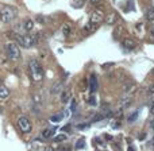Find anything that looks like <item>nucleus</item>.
I'll use <instances>...</instances> for the list:
<instances>
[{
	"instance_id": "f257e3e1",
	"label": "nucleus",
	"mask_w": 154,
	"mask_h": 151,
	"mask_svg": "<svg viewBox=\"0 0 154 151\" xmlns=\"http://www.w3.org/2000/svg\"><path fill=\"white\" fill-rule=\"evenodd\" d=\"M29 69H30V76H31L32 81L41 82L43 80V76H45V73H43V68L37 59H31V61H30Z\"/></svg>"
},
{
	"instance_id": "f03ea898",
	"label": "nucleus",
	"mask_w": 154,
	"mask_h": 151,
	"mask_svg": "<svg viewBox=\"0 0 154 151\" xmlns=\"http://www.w3.org/2000/svg\"><path fill=\"white\" fill-rule=\"evenodd\" d=\"M5 53H7L8 58L12 59V61H16L22 57V53H20V47H19L16 43H8L5 46Z\"/></svg>"
},
{
	"instance_id": "7ed1b4c3",
	"label": "nucleus",
	"mask_w": 154,
	"mask_h": 151,
	"mask_svg": "<svg viewBox=\"0 0 154 151\" xmlns=\"http://www.w3.org/2000/svg\"><path fill=\"white\" fill-rule=\"evenodd\" d=\"M15 19V11L11 7H4L0 11V20L3 23H11Z\"/></svg>"
},
{
	"instance_id": "20e7f679",
	"label": "nucleus",
	"mask_w": 154,
	"mask_h": 151,
	"mask_svg": "<svg viewBox=\"0 0 154 151\" xmlns=\"http://www.w3.org/2000/svg\"><path fill=\"white\" fill-rule=\"evenodd\" d=\"M18 127H19V130H20L22 132H24V134L31 132V130H32L31 122H30L26 116H20L18 119Z\"/></svg>"
},
{
	"instance_id": "39448f33",
	"label": "nucleus",
	"mask_w": 154,
	"mask_h": 151,
	"mask_svg": "<svg viewBox=\"0 0 154 151\" xmlns=\"http://www.w3.org/2000/svg\"><path fill=\"white\" fill-rule=\"evenodd\" d=\"M103 18H104L103 10H101V8H96V10L93 11L92 14H91V20H89V22L99 24L100 22H103Z\"/></svg>"
},
{
	"instance_id": "423d86ee",
	"label": "nucleus",
	"mask_w": 154,
	"mask_h": 151,
	"mask_svg": "<svg viewBox=\"0 0 154 151\" xmlns=\"http://www.w3.org/2000/svg\"><path fill=\"white\" fill-rule=\"evenodd\" d=\"M137 41L131 39V38H125V39L122 41V46L125 49H127V50H134V49L137 47Z\"/></svg>"
},
{
	"instance_id": "0eeeda50",
	"label": "nucleus",
	"mask_w": 154,
	"mask_h": 151,
	"mask_svg": "<svg viewBox=\"0 0 154 151\" xmlns=\"http://www.w3.org/2000/svg\"><path fill=\"white\" fill-rule=\"evenodd\" d=\"M23 39H24V47L26 49L32 47V46H35V43H37V38L30 35V34H27L26 37H23Z\"/></svg>"
},
{
	"instance_id": "6e6552de",
	"label": "nucleus",
	"mask_w": 154,
	"mask_h": 151,
	"mask_svg": "<svg viewBox=\"0 0 154 151\" xmlns=\"http://www.w3.org/2000/svg\"><path fill=\"white\" fill-rule=\"evenodd\" d=\"M131 103H133V98H131L130 96L122 97V98L119 100V108H120V109H126V108H128V107L131 105Z\"/></svg>"
},
{
	"instance_id": "1a4fd4ad",
	"label": "nucleus",
	"mask_w": 154,
	"mask_h": 151,
	"mask_svg": "<svg viewBox=\"0 0 154 151\" xmlns=\"http://www.w3.org/2000/svg\"><path fill=\"white\" fill-rule=\"evenodd\" d=\"M89 89H91V92L92 93H95L96 90H97V86H99V84H97V77H96V74H91L89 77Z\"/></svg>"
},
{
	"instance_id": "9d476101",
	"label": "nucleus",
	"mask_w": 154,
	"mask_h": 151,
	"mask_svg": "<svg viewBox=\"0 0 154 151\" xmlns=\"http://www.w3.org/2000/svg\"><path fill=\"white\" fill-rule=\"evenodd\" d=\"M125 92L126 93H128V95H130V93H133L134 90L137 89V84L134 81H130V80H127V82H125Z\"/></svg>"
},
{
	"instance_id": "9b49d317",
	"label": "nucleus",
	"mask_w": 154,
	"mask_h": 151,
	"mask_svg": "<svg viewBox=\"0 0 154 151\" xmlns=\"http://www.w3.org/2000/svg\"><path fill=\"white\" fill-rule=\"evenodd\" d=\"M97 27H99V24L92 23V22H88V23L84 26V32H87V34H91V32H95L96 30H97Z\"/></svg>"
},
{
	"instance_id": "f8f14e48",
	"label": "nucleus",
	"mask_w": 154,
	"mask_h": 151,
	"mask_svg": "<svg viewBox=\"0 0 154 151\" xmlns=\"http://www.w3.org/2000/svg\"><path fill=\"white\" fill-rule=\"evenodd\" d=\"M10 97V89L4 85H0V100H7Z\"/></svg>"
},
{
	"instance_id": "ddd939ff",
	"label": "nucleus",
	"mask_w": 154,
	"mask_h": 151,
	"mask_svg": "<svg viewBox=\"0 0 154 151\" xmlns=\"http://www.w3.org/2000/svg\"><path fill=\"white\" fill-rule=\"evenodd\" d=\"M54 134H56V128H45V130L42 131V138L43 139H50L54 136Z\"/></svg>"
},
{
	"instance_id": "4468645a",
	"label": "nucleus",
	"mask_w": 154,
	"mask_h": 151,
	"mask_svg": "<svg viewBox=\"0 0 154 151\" xmlns=\"http://www.w3.org/2000/svg\"><path fill=\"white\" fill-rule=\"evenodd\" d=\"M61 31H62V34L65 35V37H70V34H72V24L70 23H64L62 24V27H61Z\"/></svg>"
},
{
	"instance_id": "2eb2a0df",
	"label": "nucleus",
	"mask_w": 154,
	"mask_h": 151,
	"mask_svg": "<svg viewBox=\"0 0 154 151\" xmlns=\"http://www.w3.org/2000/svg\"><path fill=\"white\" fill-rule=\"evenodd\" d=\"M23 29H24V31H31L32 29H34V22H32V19H30V18H27L26 20L23 22Z\"/></svg>"
},
{
	"instance_id": "dca6fc26",
	"label": "nucleus",
	"mask_w": 154,
	"mask_h": 151,
	"mask_svg": "<svg viewBox=\"0 0 154 151\" xmlns=\"http://www.w3.org/2000/svg\"><path fill=\"white\" fill-rule=\"evenodd\" d=\"M116 19H118V15L115 12H111L106 16V23L107 24H115L116 23Z\"/></svg>"
},
{
	"instance_id": "f3484780",
	"label": "nucleus",
	"mask_w": 154,
	"mask_h": 151,
	"mask_svg": "<svg viewBox=\"0 0 154 151\" xmlns=\"http://www.w3.org/2000/svg\"><path fill=\"white\" fill-rule=\"evenodd\" d=\"M50 92L53 93V95H60V93L62 92V85L60 84V82H56V84H53V86L50 88Z\"/></svg>"
},
{
	"instance_id": "a211bd4d",
	"label": "nucleus",
	"mask_w": 154,
	"mask_h": 151,
	"mask_svg": "<svg viewBox=\"0 0 154 151\" xmlns=\"http://www.w3.org/2000/svg\"><path fill=\"white\" fill-rule=\"evenodd\" d=\"M145 16H146V19H147L149 22L154 20V7L149 8V10L146 11V14H145Z\"/></svg>"
},
{
	"instance_id": "6ab92c4d",
	"label": "nucleus",
	"mask_w": 154,
	"mask_h": 151,
	"mask_svg": "<svg viewBox=\"0 0 154 151\" xmlns=\"http://www.w3.org/2000/svg\"><path fill=\"white\" fill-rule=\"evenodd\" d=\"M69 97H70V95H69V92H68V90H62L61 92V101L62 103H68V101H69Z\"/></svg>"
},
{
	"instance_id": "aec40b11",
	"label": "nucleus",
	"mask_w": 154,
	"mask_h": 151,
	"mask_svg": "<svg viewBox=\"0 0 154 151\" xmlns=\"http://www.w3.org/2000/svg\"><path fill=\"white\" fill-rule=\"evenodd\" d=\"M70 4L75 8H80L84 5V0H70Z\"/></svg>"
},
{
	"instance_id": "412c9836",
	"label": "nucleus",
	"mask_w": 154,
	"mask_h": 151,
	"mask_svg": "<svg viewBox=\"0 0 154 151\" xmlns=\"http://www.w3.org/2000/svg\"><path fill=\"white\" fill-rule=\"evenodd\" d=\"M62 119H64V115H62V113H58V115H53V116L50 117V120H51V122H53V123H60V122H61Z\"/></svg>"
},
{
	"instance_id": "4be33fe9",
	"label": "nucleus",
	"mask_w": 154,
	"mask_h": 151,
	"mask_svg": "<svg viewBox=\"0 0 154 151\" xmlns=\"http://www.w3.org/2000/svg\"><path fill=\"white\" fill-rule=\"evenodd\" d=\"M123 30H125V27H123L122 24H120V26H118L116 29H115V32H114V38H119L120 35H122Z\"/></svg>"
},
{
	"instance_id": "5701e85b",
	"label": "nucleus",
	"mask_w": 154,
	"mask_h": 151,
	"mask_svg": "<svg viewBox=\"0 0 154 151\" xmlns=\"http://www.w3.org/2000/svg\"><path fill=\"white\" fill-rule=\"evenodd\" d=\"M66 140V135L65 134H60V135H56L54 136V142H57V143H61V142Z\"/></svg>"
},
{
	"instance_id": "b1692460",
	"label": "nucleus",
	"mask_w": 154,
	"mask_h": 151,
	"mask_svg": "<svg viewBox=\"0 0 154 151\" xmlns=\"http://www.w3.org/2000/svg\"><path fill=\"white\" fill-rule=\"evenodd\" d=\"M85 147V140L84 139H79V140L76 142V149L80 150V149H84Z\"/></svg>"
},
{
	"instance_id": "393cba45",
	"label": "nucleus",
	"mask_w": 154,
	"mask_h": 151,
	"mask_svg": "<svg viewBox=\"0 0 154 151\" xmlns=\"http://www.w3.org/2000/svg\"><path fill=\"white\" fill-rule=\"evenodd\" d=\"M137 117H138V112H135V113H131L130 116L127 117V122L128 123H134L137 120Z\"/></svg>"
},
{
	"instance_id": "a878e982",
	"label": "nucleus",
	"mask_w": 154,
	"mask_h": 151,
	"mask_svg": "<svg viewBox=\"0 0 154 151\" xmlns=\"http://www.w3.org/2000/svg\"><path fill=\"white\" fill-rule=\"evenodd\" d=\"M32 97H34V101H35V103H42V97H41L39 95H34Z\"/></svg>"
},
{
	"instance_id": "bb28decb",
	"label": "nucleus",
	"mask_w": 154,
	"mask_h": 151,
	"mask_svg": "<svg viewBox=\"0 0 154 151\" xmlns=\"http://www.w3.org/2000/svg\"><path fill=\"white\" fill-rule=\"evenodd\" d=\"M89 127V124H88V123H85V124H79L77 125V128H79V130H82V128H88Z\"/></svg>"
},
{
	"instance_id": "cd10ccee",
	"label": "nucleus",
	"mask_w": 154,
	"mask_h": 151,
	"mask_svg": "<svg viewBox=\"0 0 154 151\" xmlns=\"http://www.w3.org/2000/svg\"><path fill=\"white\" fill-rule=\"evenodd\" d=\"M70 111H72V112L76 111V100H72V107H70Z\"/></svg>"
},
{
	"instance_id": "c85d7f7f",
	"label": "nucleus",
	"mask_w": 154,
	"mask_h": 151,
	"mask_svg": "<svg viewBox=\"0 0 154 151\" xmlns=\"http://www.w3.org/2000/svg\"><path fill=\"white\" fill-rule=\"evenodd\" d=\"M87 86H88V84H87V78H84V80H82V90H84V89H87Z\"/></svg>"
},
{
	"instance_id": "c756f323",
	"label": "nucleus",
	"mask_w": 154,
	"mask_h": 151,
	"mask_svg": "<svg viewBox=\"0 0 154 151\" xmlns=\"http://www.w3.org/2000/svg\"><path fill=\"white\" fill-rule=\"evenodd\" d=\"M91 2V4H93V5H97V4H100V2L101 0H89Z\"/></svg>"
},
{
	"instance_id": "7c9ffc66",
	"label": "nucleus",
	"mask_w": 154,
	"mask_h": 151,
	"mask_svg": "<svg viewBox=\"0 0 154 151\" xmlns=\"http://www.w3.org/2000/svg\"><path fill=\"white\" fill-rule=\"evenodd\" d=\"M43 151H56V150H54L51 146H46V147H45V150H43Z\"/></svg>"
},
{
	"instance_id": "2f4dec72",
	"label": "nucleus",
	"mask_w": 154,
	"mask_h": 151,
	"mask_svg": "<svg viewBox=\"0 0 154 151\" xmlns=\"http://www.w3.org/2000/svg\"><path fill=\"white\" fill-rule=\"evenodd\" d=\"M91 104H92V105H95V104H96V101H95V96H91Z\"/></svg>"
},
{
	"instance_id": "473e14b6",
	"label": "nucleus",
	"mask_w": 154,
	"mask_h": 151,
	"mask_svg": "<svg viewBox=\"0 0 154 151\" xmlns=\"http://www.w3.org/2000/svg\"><path fill=\"white\" fill-rule=\"evenodd\" d=\"M56 151H68V147H58Z\"/></svg>"
},
{
	"instance_id": "72a5a7b5",
	"label": "nucleus",
	"mask_w": 154,
	"mask_h": 151,
	"mask_svg": "<svg viewBox=\"0 0 154 151\" xmlns=\"http://www.w3.org/2000/svg\"><path fill=\"white\" fill-rule=\"evenodd\" d=\"M149 92H150V93H154V84H152V85L149 86Z\"/></svg>"
},
{
	"instance_id": "f704fd0d",
	"label": "nucleus",
	"mask_w": 154,
	"mask_h": 151,
	"mask_svg": "<svg viewBox=\"0 0 154 151\" xmlns=\"http://www.w3.org/2000/svg\"><path fill=\"white\" fill-rule=\"evenodd\" d=\"M118 127H119V123H118V122L112 123V128H118Z\"/></svg>"
},
{
	"instance_id": "c9c22d12",
	"label": "nucleus",
	"mask_w": 154,
	"mask_h": 151,
	"mask_svg": "<svg viewBox=\"0 0 154 151\" xmlns=\"http://www.w3.org/2000/svg\"><path fill=\"white\" fill-rule=\"evenodd\" d=\"M150 127H152L153 130H154V119H152V120H150Z\"/></svg>"
},
{
	"instance_id": "e433bc0d",
	"label": "nucleus",
	"mask_w": 154,
	"mask_h": 151,
	"mask_svg": "<svg viewBox=\"0 0 154 151\" xmlns=\"http://www.w3.org/2000/svg\"><path fill=\"white\" fill-rule=\"evenodd\" d=\"M150 38L154 41V30H152V32H150Z\"/></svg>"
},
{
	"instance_id": "4c0bfd02",
	"label": "nucleus",
	"mask_w": 154,
	"mask_h": 151,
	"mask_svg": "<svg viewBox=\"0 0 154 151\" xmlns=\"http://www.w3.org/2000/svg\"><path fill=\"white\" fill-rule=\"evenodd\" d=\"M150 112H152V115H154V104H152V108H150Z\"/></svg>"
},
{
	"instance_id": "58836bf2",
	"label": "nucleus",
	"mask_w": 154,
	"mask_h": 151,
	"mask_svg": "<svg viewBox=\"0 0 154 151\" xmlns=\"http://www.w3.org/2000/svg\"><path fill=\"white\" fill-rule=\"evenodd\" d=\"M150 27H152V30H154V20L150 22Z\"/></svg>"
},
{
	"instance_id": "ea45409f",
	"label": "nucleus",
	"mask_w": 154,
	"mask_h": 151,
	"mask_svg": "<svg viewBox=\"0 0 154 151\" xmlns=\"http://www.w3.org/2000/svg\"><path fill=\"white\" fill-rule=\"evenodd\" d=\"M69 128H70V125H66V127H64V130H65V131H70Z\"/></svg>"
},
{
	"instance_id": "a19ab883",
	"label": "nucleus",
	"mask_w": 154,
	"mask_h": 151,
	"mask_svg": "<svg viewBox=\"0 0 154 151\" xmlns=\"http://www.w3.org/2000/svg\"><path fill=\"white\" fill-rule=\"evenodd\" d=\"M150 144H152V146H154V138L152 139V142H150Z\"/></svg>"
},
{
	"instance_id": "79ce46f5",
	"label": "nucleus",
	"mask_w": 154,
	"mask_h": 151,
	"mask_svg": "<svg viewBox=\"0 0 154 151\" xmlns=\"http://www.w3.org/2000/svg\"><path fill=\"white\" fill-rule=\"evenodd\" d=\"M150 103H152V104H154V96L152 97V100H150Z\"/></svg>"
},
{
	"instance_id": "37998d69",
	"label": "nucleus",
	"mask_w": 154,
	"mask_h": 151,
	"mask_svg": "<svg viewBox=\"0 0 154 151\" xmlns=\"http://www.w3.org/2000/svg\"><path fill=\"white\" fill-rule=\"evenodd\" d=\"M3 113V108H2V105H0V115Z\"/></svg>"
},
{
	"instance_id": "c03bdc74",
	"label": "nucleus",
	"mask_w": 154,
	"mask_h": 151,
	"mask_svg": "<svg viewBox=\"0 0 154 151\" xmlns=\"http://www.w3.org/2000/svg\"><path fill=\"white\" fill-rule=\"evenodd\" d=\"M152 76H154V68L152 69Z\"/></svg>"
},
{
	"instance_id": "a18cd8bd",
	"label": "nucleus",
	"mask_w": 154,
	"mask_h": 151,
	"mask_svg": "<svg viewBox=\"0 0 154 151\" xmlns=\"http://www.w3.org/2000/svg\"><path fill=\"white\" fill-rule=\"evenodd\" d=\"M128 151H134V149H133V147H130V149H128Z\"/></svg>"
},
{
	"instance_id": "49530a36",
	"label": "nucleus",
	"mask_w": 154,
	"mask_h": 151,
	"mask_svg": "<svg viewBox=\"0 0 154 151\" xmlns=\"http://www.w3.org/2000/svg\"><path fill=\"white\" fill-rule=\"evenodd\" d=\"M0 85H3V81H2V78H0Z\"/></svg>"
},
{
	"instance_id": "de8ad7c7",
	"label": "nucleus",
	"mask_w": 154,
	"mask_h": 151,
	"mask_svg": "<svg viewBox=\"0 0 154 151\" xmlns=\"http://www.w3.org/2000/svg\"><path fill=\"white\" fill-rule=\"evenodd\" d=\"M153 151H154V146H153Z\"/></svg>"
}]
</instances>
